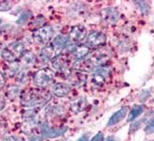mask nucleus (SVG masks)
<instances>
[{
	"mask_svg": "<svg viewBox=\"0 0 154 141\" xmlns=\"http://www.w3.org/2000/svg\"><path fill=\"white\" fill-rule=\"evenodd\" d=\"M5 76H4V74L0 72V91H1L3 88H4V86H5Z\"/></svg>",
	"mask_w": 154,
	"mask_h": 141,
	"instance_id": "32",
	"label": "nucleus"
},
{
	"mask_svg": "<svg viewBox=\"0 0 154 141\" xmlns=\"http://www.w3.org/2000/svg\"><path fill=\"white\" fill-rule=\"evenodd\" d=\"M87 59L92 64L94 68L102 67V66H106V63L109 61L110 55L108 51L99 48L96 49V51L92 52L91 54H90Z\"/></svg>",
	"mask_w": 154,
	"mask_h": 141,
	"instance_id": "5",
	"label": "nucleus"
},
{
	"mask_svg": "<svg viewBox=\"0 0 154 141\" xmlns=\"http://www.w3.org/2000/svg\"><path fill=\"white\" fill-rule=\"evenodd\" d=\"M87 107V99L85 97H79L70 104V110L74 114H79Z\"/></svg>",
	"mask_w": 154,
	"mask_h": 141,
	"instance_id": "18",
	"label": "nucleus"
},
{
	"mask_svg": "<svg viewBox=\"0 0 154 141\" xmlns=\"http://www.w3.org/2000/svg\"><path fill=\"white\" fill-rule=\"evenodd\" d=\"M106 42V35L100 31H93L90 33L86 37V45L88 48H96L99 49Z\"/></svg>",
	"mask_w": 154,
	"mask_h": 141,
	"instance_id": "7",
	"label": "nucleus"
},
{
	"mask_svg": "<svg viewBox=\"0 0 154 141\" xmlns=\"http://www.w3.org/2000/svg\"><path fill=\"white\" fill-rule=\"evenodd\" d=\"M33 84L40 89H46L47 87L51 85L54 82V74L50 69H41L38 70L33 74Z\"/></svg>",
	"mask_w": 154,
	"mask_h": 141,
	"instance_id": "2",
	"label": "nucleus"
},
{
	"mask_svg": "<svg viewBox=\"0 0 154 141\" xmlns=\"http://www.w3.org/2000/svg\"><path fill=\"white\" fill-rule=\"evenodd\" d=\"M87 37V29L81 25H75L72 27L70 32L69 33V41L74 45H79L81 41H83Z\"/></svg>",
	"mask_w": 154,
	"mask_h": 141,
	"instance_id": "9",
	"label": "nucleus"
},
{
	"mask_svg": "<svg viewBox=\"0 0 154 141\" xmlns=\"http://www.w3.org/2000/svg\"><path fill=\"white\" fill-rule=\"evenodd\" d=\"M105 139V136H104V133L102 132H99L97 133L95 136H94L90 141H104Z\"/></svg>",
	"mask_w": 154,
	"mask_h": 141,
	"instance_id": "29",
	"label": "nucleus"
},
{
	"mask_svg": "<svg viewBox=\"0 0 154 141\" xmlns=\"http://www.w3.org/2000/svg\"><path fill=\"white\" fill-rule=\"evenodd\" d=\"M20 88L17 86H11L7 89V92H6V96H7L10 99H15L17 96H19L20 95Z\"/></svg>",
	"mask_w": 154,
	"mask_h": 141,
	"instance_id": "22",
	"label": "nucleus"
},
{
	"mask_svg": "<svg viewBox=\"0 0 154 141\" xmlns=\"http://www.w3.org/2000/svg\"><path fill=\"white\" fill-rule=\"evenodd\" d=\"M20 60L25 66H32L36 61V57L32 52H25L20 57Z\"/></svg>",
	"mask_w": 154,
	"mask_h": 141,
	"instance_id": "20",
	"label": "nucleus"
},
{
	"mask_svg": "<svg viewBox=\"0 0 154 141\" xmlns=\"http://www.w3.org/2000/svg\"><path fill=\"white\" fill-rule=\"evenodd\" d=\"M1 57L3 58V59L6 62H9V63H14V62L17 61V59L14 57V55L7 49V47L2 50V52H1Z\"/></svg>",
	"mask_w": 154,
	"mask_h": 141,
	"instance_id": "23",
	"label": "nucleus"
},
{
	"mask_svg": "<svg viewBox=\"0 0 154 141\" xmlns=\"http://www.w3.org/2000/svg\"><path fill=\"white\" fill-rule=\"evenodd\" d=\"M72 64V55L69 52H61L51 60V66L59 73L69 74V69Z\"/></svg>",
	"mask_w": 154,
	"mask_h": 141,
	"instance_id": "3",
	"label": "nucleus"
},
{
	"mask_svg": "<svg viewBox=\"0 0 154 141\" xmlns=\"http://www.w3.org/2000/svg\"><path fill=\"white\" fill-rule=\"evenodd\" d=\"M150 96V92L149 91H143L141 92V95H140V96H139V100L140 101H146V98L149 97Z\"/></svg>",
	"mask_w": 154,
	"mask_h": 141,
	"instance_id": "30",
	"label": "nucleus"
},
{
	"mask_svg": "<svg viewBox=\"0 0 154 141\" xmlns=\"http://www.w3.org/2000/svg\"><path fill=\"white\" fill-rule=\"evenodd\" d=\"M136 5L138 6V9L141 11L142 14H147L149 11V6L147 4V2H145V1H137V2H134Z\"/></svg>",
	"mask_w": 154,
	"mask_h": 141,
	"instance_id": "26",
	"label": "nucleus"
},
{
	"mask_svg": "<svg viewBox=\"0 0 154 141\" xmlns=\"http://www.w3.org/2000/svg\"><path fill=\"white\" fill-rule=\"evenodd\" d=\"M3 141H23V139L20 137H17V136H8V137H6Z\"/></svg>",
	"mask_w": 154,
	"mask_h": 141,
	"instance_id": "33",
	"label": "nucleus"
},
{
	"mask_svg": "<svg viewBox=\"0 0 154 141\" xmlns=\"http://www.w3.org/2000/svg\"><path fill=\"white\" fill-rule=\"evenodd\" d=\"M7 49L14 55V57L16 58V59L20 58L23 55V54L26 52L25 51V45L22 41H14V42L11 43L7 47Z\"/></svg>",
	"mask_w": 154,
	"mask_h": 141,
	"instance_id": "16",
	"label": "nucleus"
},
{
	"mask_svg": "<svg viewBox=\"0 0 154 141\" xmlns=\"http://www.w3.org/2000/svg\"><path fill=\"white\" fill-rule=\"evenodd\" d=\"M29 73H28V70H25V69H23V70H20V72L17 74V82H19V83L21 84H24L25 82H27L28 80V77H29Z\"/></svg>",
	"mask_w": 154,
	"mask_h": 141,
	"instance_id": "25",
	"label": "nucleus"
},
{
	"mask_svg": "<svg viewBox=\"0 0 154 141\" xmlns=\"http://www.w3.org/2000/svg\"><path fill=\"white\" fill-rule=\"evenodd\" d=\"M145 108L143 105H135L134 107L129 111L128 115V122H132L134 121L137 117H139L142 114L144 113Z\"/></svg>",
	"mask_w": 154,
	"mask_h": 141,
	"instance_id": "19",
	"label": "nucleus"
},
{
	"mask_svg": "<svg viewBox=\"0 0 154 141\" xmlns=\"http://www.w3.org/2000/svg\"><path fill=\"white\" fill-rule=\"evenodd\" d=\"M55 56H56V52L54 50H53L51 45L43 47L42 50L40 51L39 55H38L40 61H43V62L51 61Z\"/></svg>",
	"mask_w": 154,
	"mask_h": 141,
	"instance_id": "17",
	"label": "nucleus"
},
{
	"mask_svg": "<svg viewBox=\"0 0 154 141\" xmlns=\"http://www.w3.org/2000/svg\"><path fill=\"white\" fill-rule=\"evenodd\" d=\"M111 74V69L109 66H102L94 68L92 75H91V82L95 86H102L105 84Z\"/></svg>",
	"mask_w": 154,
	"mask_h": 141,
	"instance_id": "6",
	"label": "nucleus"
},
{
	"mask_svg": "<svg viewBox=\"0 0 154 141\" xmlns=\"http://www.w3.org/2000/svg\"><path fill=\"white\" fill-rule=\"evenodd\" d=\"M127 114H128V108L127 107H122L120 110H118L117 111H115V113L109 117L108 123H106V126L110 127V126L116 125L117 123H119L120 121H122L124 118H125Z\"/></svg>",
	"mask_w": 154,
	"mask_h": 141,
	"instance_id": "15",
	"label": "nucleus"
},
{
	"mask_svg": "<svg viewBox=\"0 0 154 141\" xmlns=\"http://www.w3.org/2000/svg\"><path fill=\"white\" fill-rule=\"evenodd\" d=\"M5 106H6V101H5V99H4L2 96H0V111H2V110L5 108Z\"/></svg>",
	"mask_w": 154,
	"mask_h": 141,
	"instance_id": "34",
	"label": "nucleus"
},
{
	"mask_svg": "<svg viewBox=\"0 0 154 141\" xmlns=\"http://www.w3.org/2000/svg\"><path fill=\"white\" fill-rule=\"evenodd\" d=\"M72 68L75 70H78V72L84 73V74L91 73L94 70V66L87 59V58L86 59H83V60L75 61L72 65Z\"/></svg>",
	"mask_w": 154,
	"mask_h": 141,
	"instance_id": "14",
	"label": "nucleus"
},
{
	"mask_svg": "<svg viewBox=\"0 0 154 141\" xmlns=\"http://www.w3.org/2000/svg\"><path fill=\"white\" fill-rule=\"evenodd\" d=\"M68 131L67 127H60V128H51L48 124H43L40 129V137L44 138H54L61 136Z\"/></svg>",
	"mask_w": 154,
	"mask_h": 141,
	"instance_id": "8",
	"label": "nucleus"
},
{
	"mask_svg": "<svg viewBox=\"0 0 154 141\" xmlns=\"http://www.w3.org/2000/svg\"><path fill=\"white\" fill-rule=\"evenodd\" d=\"M72 54L75 61L86 59L87 56L90 55V48L87 45H76Z\"/></svg>",
	"mask_w": 154,
	"mask_h": 141,
	"instance_id": "13",
	"label": "nucleus"
},
{
	"mask_svg": "<svg viewBox=\"0 0 154 141\" xmlns=\"http://www.w3.org/2000/svg\"><path fill=\"white\" fill-rule=\"evenodd\" d=\"M11 3L8 1H5V2H0V11H9L11 9Z\"/></svg>",
	"mask_w": 154,
	"mask_h": 141,
	"instance_id": "28",
	"label": "nucleus"
},
{
	"mask_svg": "<svg viewBox=\"0 0 154 141\" xmlns=\"http://www.w3.org/2000/svg\"><path fill=\"white\" fill-rule=\"evenodd\" d=\"M45 22H46L45 17H44L43 15H38V16L36 17V18H35L32 22L29 23V27L32 29V31L35 32L36 30H38V29L44 27Z\"/></svg>",
	"mask_w": 154,
	"mask_h": 141,
	"instance_id": "21",
	"label": "nucleus"
},
{
	"mask_svg": "<svg viewBox=\"0 0 154 141\" xmlns=\"http://www.w3.org/2000/svg\"><path fill=\"white\" fill-rule=\"evenodd\" d=\"M106 141H117V139L114 136H110L106 139Z\"/></svg>",
	"mask_w": 154,
	"mask_h": 141,
	"instance_id": "35",
	"label": "nucleus"
},
{
	"mask_svg": "<svg viewBox=\"0 0 154 141\" xmlns=\"http://www.w3.org/2000/svg\"><path fill=\"white\" fill-rule=\"evenodd\" d=\"M32 15V13L31 11H23V13L19 15L18 18H17L16 24H18V25L25 24V23L28 22L29 19L31 18Z\"/></svg>",
	"mask_w": 154,
	"mask_h": 141,
	"instance_id": "24",
	"label": "nucleus"
},
{
	"mask_svg": "<svg viewBox=\"0 0 154 141\" xmlns=\"http://www.w3.org/2000/svg\"><path fill=\"white\" fill-rule=\"evenodd\" d=\"M153 101H154V99H153Z\"/></svg>",
	"mask_w": 154,
	"mask_h": 141,
	"instance_id": "37",
	"label": "nucleus"
},
{
	"mask_svg": "<svg viewBox=\"0 0 154 141\" xmlns=\"http://www.w3.org/2000/svg\"><path fill=\"white\" fill-rule=\"evenodd\" d=\"M20 98L21 104L24 107H42V106H44L51 100V92L46 89H40V88L29 89L21 93Z\"/></svg>",
	"mask_w": 154,
	"mask_h": 141,
	"instance_id": "1",
	"label": "nucleus"
},
{
	"mask_svg": "<svg viewBox=\"0 0 154 141\" xmlns=\"http://www.w3.org/2000/svg\"><path fill=\"white\" fill-rule=\"evenodd\" d=\"M145 132L149 134L154 133V116L146 123V125L145 127Z\"/></svg>",
	"mask_w": 154,
	"mask_h": 141,
	"instance_id": "27",
	"label": "nucleus"
},
{
	"mask_svg": "<svg viewBox=\"0 0 154 141\" xmlns=\"http://www.w3.org/2000/svg\"><path fill=\"white\" fill-rule=\"evenodd\" d=\"M0 22H1V20H0Z\"/></svg>",
	"mask_w": 154,
	"mask_h": 141,
	"instance_id": "36",
	"label": "nucleus"
},
{
	"mask_svg": "<svg viewBox=\"0 0 154 141\" xmlns=\"http://www.w3.org/2000/svg\"><path fill=\"white\" fill-rule=\"evenodd\" d=\"M72 87L68 83H55L52 86L51 92L57 97H65L70 92Z\"/></svg>",
	"mask_w": 154,
	"mask_h": 141,
	"instance_id": "12",
	"label": "nucleus"
},
{
	"mask_svg": "<svg viewBox=\"0 0 154 141\" xmlns=\"http://www.w3.org/2000/svg\"><path fill=\"white\" fill-rule=\"evenodd\" d=\"M88 139H90V133H86L84 134H82L76 141H88Z\"/></svg>",
	"mask_w": 154,
	"mask_h": 141,
	"instance_id": "31",
	"label": "nucleus"
},
{
	"mask_svg": "<svg viewBox=\"0 0 154 141\" xmlns=\"http://www.w3.org/2000/svg\"><path fill=\"white\" fill-rule=\"evenodd\" d=\"M69 81L74 86L81 87L83 85H85L87 81V74L84 73L78 72V70H74L72 73H69L68 75Z\"/></svg>",
	"mask_w": 154,
	"mask_h": 141,
	"instance_id": "11",
	"label": "nucleus"
},
{
	"mask_svg": "<svg viewBox=\"0 0 154 141\" xmlns=\"http://www.w3.org/2000/svg\"><path fill=\"white\" fill-rule=\"evenodd\" d=\"M101 17L102 21L106 24L113 25L116 24L118 19H119V13L114 8H106L102 11Z\"/></svg>",
	"mask_w": 154,
	"mask_h": 141,
	"instance_id": "10",
	"label": "nucleus"
},
{
	"mask_svg": "<svg viewBox=\"0 0 154 141\" xmlns=\"http://www.w3.org/2000/svg\"><path fill=\"white\" fill-rule=\"evenodd\" d=\"M54 35V30L51 26H44L42 28L38 29L32 33V38L34 42L41 45V46H47L50 41L52 39Z\"/></svg>",
	"mask_w": 154,
	"mask_h": 141,
	"instance_id": "4",
	"label": "nucleus"
}]
</instances>
